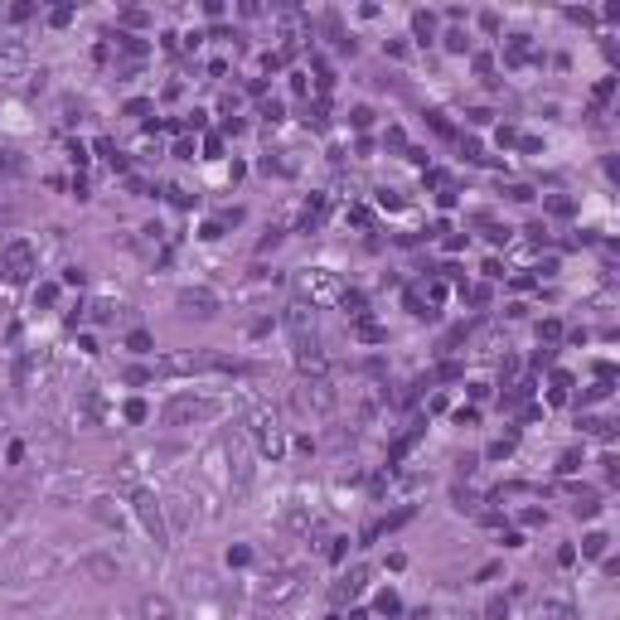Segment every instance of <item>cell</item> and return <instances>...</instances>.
I'll list each match as a JSON object with an SVG mask.
<instances>
[{
	"instance_id": "obj_42",
	"label": "cell",
	"mask_w": 620,
	"mask_h": 620,
	"mask_svg": "<svg viewBox=\"0 0 620 620\" xmlns=\"http://www.w3.org/2000/svg\"><path fill=\"white\" fill-rule=\"evenodd\" d=\"M49 25H54V29L73 25V5H58V10H49Z\"/></svg>"
},
{
	"instance_id": "obj_39",
	"label": "cell",
	"mask_w": 620,
	"mask_h": 620,
	"mask_svg": "<svg viewBox=\"0 0 620 620\" xmlns=\"http://www.w3.org/2000/svg\"><path fill=\"white\" fill-rule=\"evenodd\" d=\"M485 620H509V601H504V596H494V601L485 606Z\"/></svg>"
},
{
	"instance_id": "obj_11",
	"label": "cell",
	"mask_w": 620,
	"mask_h": 620,
	"mask_svg": "<svg viewBox=\"0 0 620 620\" xmlns=\"http://www.w3.org/2000/svg\"><path fill=\"white\" fill-rule=\"evenodd\" d=\"M136 620H180V616H175V601H170V596L146 592L141 606H136Z\"/></svg>"
},
{
	"instance_id": "obj_25",
	"label": "cell",
	"mask_w": 620,
	"mask_h": 620,
	"mask_svg": "<svg viewBox=\"0 0 620 620\" xmlns=\"http://www.w3.org/2000/svg\"><path fill=\"white\" fill-rule=\"evenodd\" d=\"M403 305H407V315H417V320H436V310H432V305H427L422 296H417V291H407Z\"/></svg>"
},
{
	"instance_id": "obj_5",
	"label": "cell",
	"mask_w": 620,
	"mask_h": 620,
	"mask_svg": "<svg viewBox=\"0 0 620 620\" xmlns=\"http://www.w3.org/2000/svg\"><path fill=\"white\" fill-rule=\"evenodd\" d=\"M131 509H136V518H141V528L151 533V543H156V548H170V528H165V509H161V499H156L151 489H136V494H131Z\"/></svg>"
},
{
	"instance_id": "obj_56",
	"label": "cell",
	"mask_w": 620,
	"mask_h": 620,
	"mask_svg": "<svg viewBox=\"0 0 620 620\" xmlns=\"http://www.w3.org/2000/svg\"><path fill=\"white\" fill-rule=\"evenodd\" d=\"M146 20H151L146 10H121V25H146Z\"/></svg>"
},
{
	"instance_id": "obj_45",
	"label": "cell",
	"mask_w": 620,
	"mask_h": 620,
	"mask_svg": "<svg viewBox=\"0 0 620 620\" xmlns=\"http://www.w3.org/2000/svg\"><path fill=\"white\" fill-rule=\"evenodd\" d=\"M606 398H611V383H596V388L582 393V403H606Z\"/></svg>"
},
{
	"instance_id": "obj_55",
	"label": "cell",
	"mask_w": 620,
	"mask_h": 620,
	"mask_svg": "<svg viewBox=\"0 0 620 620\" xmlns=\"http://www.w3.org/2000/svg\"><path fill=\"white\" fill-rule=\"evenodd\" d=\"M29 15H34V5H10V20H15V25H25Z\"/></svg>"
},
{
	"instance_id": "obj_34",
	"label": "cell",
	"mask_w": 620,
	"mask_h": 620,
	"mask_svg": "<svg viewBox=\"0 0 620 620\" xmlns=\"http://www.w3.org/2000/svg\"><path fill=\"white\" fill-rule=\"evenodd\" d=\"M165 194H170V204H180V209H194V199H199V194H189L185 185H170Z\"/></svg>"
},
{
	"instance_id": "obj_53",
	"label": "cell",
	"mask_w": 620,
	"mask_h": 620,
	"mask_svg": "<svg viewBox=\"0 0 620 620\" xmlns=\"http://www.w3.org/2000/svg\"><path fill=\"white\" fill-rule=\"evenodd\" d=\"M281 112H286V107H281L276 97H267V102H262V116H267V121H281Z\"/></svg>"
},
{
	"instance_id": "obj_36",
	"label": "cell",
	"mask_w": 620,
	"mask_h": 620,
	"mask_svg": "<svg viewBox=\"0 0 620 620\" xmlns=\"http://www.w3.org/2000/svg\"><path fill=\"white\" fill-rule=\"evenodd\" d=\"M20 170H25V161L15 151H0V175H20Z\"/></svg>"
},
{
	"instance_id": "obj_19",
	"label": "cell",
	"mask_w": 620,
	"mask_h": 620,
	"mask_svg": "<svg viewBox=\"0 0 620 620\" xmlns=\"http://www.w3.org/2000/svg\"><path fill=\"white\" fill-rule=\"evenodd\" d=\"M97 156H102L112 170H126V156L116 151V141H112V136H97Z\"/></svg>"
},
{
	"instance_id": "obj_49",
	"label": "cell",
	"mask_w": 620,
	"mask_h": 620,
	"mask_svg": "<svg viewBox=\"0 0 620 620\" xmlns=\"http://www.w3.org/2000/svg\"><path fill=\"white\" fill-rule=\"evenodd\" d=\"M325 553H330V562H339V558L349 553V538H330V548H325Z\"/></svg>"
},
{
	"instance_id": "obj_17",
	"label": "cell",
	"mask_w": 620,
	"mask_h": 620,
	"mask_svg": "<svg viewBox=\"0 0 620 620\" xmlns=\"http://www.w3.org/2000/svg\"><path fill=\"white\" fill-rule=\"evenodd\" d=\"M112 44H116V54H126V58H146V39H136V34H112Z\"/></svg>"
},
{
	"instance_id": "obj_51",
	"label": "cell",
	"mask_w": 620,
	"mask_h": 620,
	"mask_svg": "<svg viewBox=\"0 0 620 620\" xmlns=\"http://www.w3.org/2000/svg\"><path fill=\"white\" fill-rule=\"evenodd\" d=\"M228 562H233V567H247V562H252V548H228Z\"/></svg>"
},
{
	"instance_id": "obj_43",
	"label": "cell",
	"mask_w": 620,
	"mask_h": 620,
	"mask_svg": "<svg viewBox=\"0 0 620 620\" xmlns=\"http://www.w3.org/2000/svg\"><path fill=\"white\" fill-rule=\"evenodd\" d=\"M558 470H562V475H572V470H582V451H562V460H558Z\"/></svg>"
},
{
	"instance_id": "obj_24",
	"label": "cell",
	"mask_w": 620,
	"mask_h": 620,
	"mask_svg": "<svg viewBox=\"0 0 620 620\" xmlns=\"http://www.w3.org/2000/svg\"><path fill=\"white\" fill-rule=\"evenodd\" d=\"M606 548H611V538H606V533H587V538H582V558H606Z\"/></svg>"
},
{
	"instance_id": "obj_61",
	"label": "cell",
	"mask_w": 620,
	"mask_h": 620,
	"mask_svg": "<svg viewBox=\"0 0 620 620\" xmlns=\"http://www.w3.org/2000/svg\"><path fill=\"white\" fill-rule=\"evenodd\" d=\"M480 25H485L489 34H499V15H494V10H485V15H480Z\"/></svg>"
},
{
	"instance_id": "obj_31",
	"label": "cell",
	"mask_w": 620,
	"mask_h": 620,
	"mask_svg": "<svg viewBox=\"0 0 620 620\" xmlns=\"http://www.w3.org/2000/svg\"><path fill=\"white\" fill-rule=\"evenodd\" d=\"M577 513H582V518H596V513H601V499H596L592 489H587V494H577Z\"/></svg>"
},
{
	"instance_id": "obj_60",
	"label": "cell",
	"mask_w": 620,
	"mask_h": 620,
	"mask_svg": "<svg viewBox=\"0 0 620 620\" xmlns=\"http://www.w3.org/2000/svg\"><path fill=\"white\" fill-rule=\"evenodd\" d=\"M126 116H151V102H141V97H136V102H126Z\"/></svg>"
},
{
	"instance_id": "obj_62",
	"label": "cell",
	"mask_w": 620,
	"mask_h": 620,
	"mask_svg": "<svg viewBox=\"0 0 620 620\" xmlns=\"http://www.w3.org/2000/svg\"><path fill=\"white\" fill-rule=\"evenodd\" d=\"M543 518H548V513H543V509H523V523H528V528H538Z\"/></svg>"
},
{
	"instance_id": "obj_26",
	"label": "cell",
	"mask_w": 620,
	"mask_h": 620,
	"mask_svg": "<svg viewBox=\"0 0 620 620\" xmlns=\"http://www.w3.org/2000/svg\"><path fill=\"white\" fill-rule=\"evenodd\" d=\"M126 349L131 354H151L156 349V335H151V330H131V335H126Z\"/></svg>"
},
{
	"instance_id": "obj_2",
	"label": "cell",
	"mask_w": 620,
	"mask_h": 620,
	"mask_svg": "<svg viewBox=\"0 0 620 620\" xmlns=\"http://www.w3.org/2000/svg\"><path fill=\"white\" fill-rule=\"evenodd\" d=\"M34 271H39V252H34V243L15 238V243H5V247H0V276H5V281L25 286Z\"/></svg>"
},
{
	"instance_id": "obj_10",
	"label": "cell",
	"mask_w": 620,
	"mask_h": 620,
	"mask_svg": "<svg viewBox=\"0 0 620 620\" xmlns=\"http://www.w3.org/2000/svg\"><path fill=\"white\" fill-rule=\"evenodd\" d=\"M364 587H369V567H349V572L330 587V601H335V606H344V601H354Z\"/></svg>"
},
{
	"instance_id": "obj_4",
	"label": "cell",
	"mask_w": 620,
	"mask_h": 620,
	"mask_svg": "<svg viewBox=\"0 0 620 620\" xmlns=\"http://www.w3.org/2000/svg\"><path fill=\"white\" fill-rule=\"evenodd\" d=\"M218 417V403L214 398H194V393H175L170 403H165V422L170 427H189V422H209Z\"/></svg>"
},
{
	"instance_id": "obj_35",
	"label": "cell",
	"mask_w": 620,
	"mask_h": 620,
	"mask_svg": "<svg viewBox=\"0 0 620 620\" xmlns=\"http://www.w3.org/2000/svg\"><path fill=\"white\" fill-rule=\"evenodd\" d=\"M513 446H518V432H504V436H499V441H494V446H489V456L499 460V456H509Z\"/></svg>"
},
{
	"instance_id": "obj_16",
	"label": "cell",
	"mask_w": 620,
	"mask_h": 620,
	"mask_svg": "<svg viewBox=\"0 0 620 620\" xmlns=\"http://www.w3.org/2000/svg\"><path fill=\"white\" fill-rule=\"evenodd\" d=\"M412 34H417L422 44H432V39H436V15H432V10H412Z\"/></svg>"
},
{
	"instance_id": "obj_41",
	"label": "cell",
	"mask_w": 620,
	"mask_h": 620,
	"mask_svg": "<svg viewBox=\"0 0 620 620\" xmlns=\"http://www.w3.org/2000/svg\"><path fill=\"white\" fill-rule=\"evenodd\" d=\"M378 611H383V616H398V611H403L398 592H383V596H378Z\"/></svg>"
},
{
	"instance_id": "obj_3",
	"label": "cell",
	"mask_w": 620,
	"mask_h": 620,
	"mask_svg": "<svg viewBox=\"0 0 620 620\" xmlns=\"http://www.w3.org/2000/svg\"><path fill=\"white\" fill-rule=\"evenodd\" d=\"M291 403H296V412H310V417H330L339 398H335L330 378H300L296 388H291Z\"/></svg>"
},
{
	"instance_id": "obj_58",
	"label": "cell",
	"mask_w": 620,
	"mask_h": 620,
	"mask_svg": "<svg viewBox=\"0 0 620 620\" xmlns=\"http://www.w3.org/2000/svg\"><path fill=\"white\" fill-rule=\"evenodd\" d=\"M63 281H68V286H82V281H87V271H82V267H68V271H63Z\"/></svg>"
},
{
	"instance_id": "obj_27",
	"label": "cell",
	"mask_w": 620,
	"mask_h": 620,
	"mask_svg": "<svg viewBox=\"0 0 620 620\" xmlns=\"http://www.w3.org/2000/svg\"><path fill=\"white\" fill-rule=\"evenodd\" d=\"M92 518H102V523H116L121 513H116V504H112L107 494H97V499H92Z\"/></svg>"
},
{
	"instance_id": "obj_13",
	"label": "cell",
	"mask_w": 620,
	"mask_h": 620,
	"mask_svg": "<svg viewBox=\"0 0 620 620\" xmlns=\"http://www.w3.org/2000/svg\"><path fill=\"white\" fill-rule=\"evenodd\" d=\"M349 330H354V339H364V344H388V330H383V325H374L369 315H359Z\"/></svg>"
},
{
	"instance_id": "obj_28",
	"label": "cell",
	"mask_w": 620,
	"mask_h": 620,
	"mask_svg": "<svg viewBox=\"0 0 620 620\" xmlns=\"http://www.w3.org/2000/svg\"><path fill=\"white\" fill-rule=\"evenodd\" d=\"M383 146L398 151V156H407V131H403V126H388V131H383Z\"/></svg>"
},
{
	"instance_id": "obj_52",
	"label": "cell",
	"mask_w": 620,
	"mask_h": 620,
	"mask_svg": "<svg viewBox=\"0 0 620 620\" xmlns=\"http://www.w3.org/2000/svg\"><path fill=\"white\" fill-rule=\"evenodd\" d=\"M465 296H470V305H489V286H465Z\"/></svg>"
},
{
	"instance_id": "obj_30",
	"label": "cell",
	"mask_w": 620,
	"mask_h": 620,
	"mask_svg": "<svg viewBox=\"0 0 620 620\" xmlns=\"http://www.w3.org/2000/svg\"><path fill=\"white\" fill-rule=\"evenodd\" d=\"M58 300V281H39L34 286V305H54Z\"/></svg>"
},
{
	"instance_id": "obj_37",
	"label": "cell",
	"mask_w": 620,
	"mask_h": 620,
	"mask_svg": "<svg viewBox=\"0 0 620 620\" xmlns=\"http://www.w3.org/2000/svg\"><path fill=\"white\" fill-rule=\"evenodd\" d=\"M572 209H577V204H572V199H562V194H553V199H548V214H558V218H572Z\"/></svg>"
},
{
	"instance_id": "obj_59",
	"label": "cell",
	"mask_w": 620,
	"mask_h": 620,
	"mask_svg": "<svg viewBox=\"0 0 620 620\" xmlns=\"http://www.w3.org/2000/svg\"><path fill=\"white\" fill-rule=\"evenodd\" d=\"M378 204H383V209H403V199H398L393 189H383V194H378Z\"/></svg>"
},
{
	"instance_id": "obj_1",
	"label": "cell",
	"mask_w": 620,
	"mask_h": 620,
	"mask_svg": "<svg viewBox=\"0 0 620 620\" xmlns=\"http://www.w3.org/2000/svg\"><path fill=\"white\" fill-rule=\"evenodd\" d=\"M286 335H291V354H296L300 378H325V349H320V330H315V305L310 300L286 305Z\"/></svg>"
},
{
	"instance_id": "obj_57",
	"label": "cell",
	"mask_w": 620,
	"mask_h": 620,
	"mask_svg": "<svg viewBox=\"0 0 620 620\" xmlns=\"http://www.w3.org/2000/svg\"><path fill=\"white\" fill-rule=\"evenodd\" d=\"M5 460H10V465H20V460H25V441H10V451H5Z\"/></svg>"
},
{
	"instance_id": "obj_8",
	"label": "cell",
	"mask_w": 620,
	"mask_h": 620,
	"mask_svg": "<svg viewBox=\"0 0 620 620\" xmlns=\"http://www.w3.org/2000/svg\"><path fill=\"white\" fill-rule=\"evenodd\" d=\"M175 305H180L185 315H194V320H214L218 310H223V305H218V296L209 291V286H185V291L175 296Z\"/></svg>"
},
{
	"instance_id": "obj_46",
	"label": "cell",
	"mask_w": 620,
	"mask_h": 620,
	"mask_svg": "<svg viewBox=\"0 0 620 620\" xmlns=\"http://www.w3.org/2000/svg\"><path fill=\"white\" fill-rule=\"evenodd\" d=\"M349 121H354V131H364V126H374V112H369V107H354Z\"/></svg>"
},
{
	"instance_id": "obj_18",
	"label": "cell",
	"mask_w": 620,
	"mask_h": 620,
	"mask_svg": "<svg viewBox=\"0 0 620 620\" xmlns=\"http://www.w3.org/2000/svg\"><path fill=\"white\" fill-rule=\"evenodd\" d=\"M25 63V44L20 39H0V68H20Z\"/></svg>"
},
{
	"instance_id": "obj_21",
	"label": "cell",
	"mask_w": 620,
	"mask_h": 620,
	"mask_svg": "<svg viewBox=\"0 0 620 620\" xmlns=\"http://www.w3.org/2000/svg\"><path fill=\"white\" fill-rule=\"evenodd\" d=\"M339 305H344L349 320H359V315L369 310V296H364V291H339Z\"/></svg>"
},
{
	"instance_id": "obj_14",
	"label": "cell",
	"mask_w": 620,
	"mask_h": 620,
	"mask_svg": "<svg viewBox=\"0 0 620 620\" xmlns=\"http://www.w3.org/2000/svg\"><path fill=\"white\" fill-rule=\"evenodd\" d=\"M320 223H325V194H315V199L300 209V233H315Z\"/></svg>"
},
{
	"instance_id": "obj_40",
	"label": "cell",
	"mask_w": 620,
	"mask_h": 620,
	"mask_svg": "<svg viewBox=\"0 0 620 620\" xmlns=\"http://www.w3.org/2000/svg\"><path fill=\"white\" fill-rule=\"evenodd\" d=\"M121 412H126V422H146V417H151V407L141 403V398H131V403L121 407Z\"/></svg>"
},
{
	"instance_id": "obj_33",
	"label": "cell",
	"mask_w": 620,
	"mask_h": 620,
	"mask_svg": "<svg viewBox=\"0 0 620 620\" xmlns=\"http://www.w3.org/2000/svg\"><path fill=\"white\" fill-rule=\"evenodd\" d=\"M446 49H451V54H465V49H470V34H465V29H446Z\"/></svg>"
},
{
	"instance_id": "obj_15",
	"label": "cell",
	"mask_w": 620,
	"mask_h": 620,
	"mask_svg": "<svg viewBox=\"0 0 620 620\" xmlns=\"http://www.w3.org/2000/svg\"><path fill=\"white\" fill-rule=\"evenodd\" d=\"M504 58H509V63H528V58H533V39H528V34H509Z\"/></svg>"
},
{
	"instance_id": "obj_12",
	"label": "cell",
	"mask_w": 620,
	"mask_h": 620,
	"mask_svg": "<svg viewBox=\"0 0 620 620\" xmlns=\"http://www.w3.org/2000/svg\"><path fill=\"white\" fill-rule=\"evenodd\" d=\"M82 567H87L97 582H116V577H121V562H116V558H102V553H92Z\"/></svg>"
},
{
	"instance_id": "obj_32",
	"label": "cell",
	"mask_w": 620,
	"mask_h": 620,
	"mask_svg": "<svg viewBox=\"0 0 620 620\" xmlns=\"http://www.w3.org/2000/svg\"><path fill=\"white\" fill-rule=\"evenodd\" d=\"M518 374H523V364H518V359H504V364H499V378H504V388H513V383H518Z\"/></svg>"
},
{
	"instance_id": "obj_50",
	"label": "cell",
	"mask_w": 620,
	"mask_h": 620,
	"mask_svg": "<svg viewBox=\"0 0 620 620\" xmlns=\"http://www.w3.org/2000/svg\"><path fill=\"white\" fill-rule=\"evenodd\" d=\"M427 121H432V126H436V131H441V136H456V126H451V121H446L441 112H427Z\"/></svg>"
},
{
	"instance_id": "obj_29",
	"label": "cell",
	"mask_w": 620,
	"mask_h": 620,
	"mask_svg": "<svg viewBox=\"0 0 620 620\" xmlns=\"http://www.w3.org/2000/svg\"><path fill=\"white\" fill-rule=\"evenodd\" d=\"M538 339H543V349H553V344L562 339V325H558V320H543L538 325Z\"/></svg>"
},
{
	"instance_id": "obj_7",
	"label": "cell",
	"mask_w": 620,
	"mask_h": 620,
	"mask_svg": "<svg viewBox=\"0 0 620 620\" xmlns=\"http://www.w3.org/2000/svg\"><path fill=\"white\" fill-rule=\"evenodd\" d=\"M300 582H305L300 572H276V577H267V582L257 587V601H262V606H286L291 596H300Z\"/></svg>"
},
{
	"instance_id": "obj_20",
	"label": "cell",
	"mask_w": 620,
	"mask_h": 620,
	"mask_svg": "<svg viewBox=\"0 0 620 620\" xmlns=\"http://www.w3.org/2000/svg\"><path fill=\"white\" fill-rule=\"evenodd\" d=\"M582 432H587V436H601V441H611V436H616V422H611V417H582Z\"/></svg>"
},
{
	"instance_id": "obj_22",
	"label": "cell",
	"mask_w": 620,
	"mask_h": 620,
	"mask_svg": "<svg viewBox=\"0 0 620 620\" xmlns=\"http://www.w3.org/2000/svg\"><path fill=\"white\" fill-rule=\"evenodd\" d=\"M538 620H577V611L567 601H543L538 606Z\"/></svg>"
},
{
	"instance_id": "obj_23",
	"label": "cell",
	"mask_w": 620,
	"mask_h": 620,
	"mask_svg": "<svg viewBox=\"0 0 620 620\" xmlns=\"http://www.w3.org/2000/svg\"><path fill=\"white\" fill-rule=\"evenodd\" d=\"M300 121H305V126H315V131H325V121H330V116H325V97H315V102H305V112H300Z\"/></svg>"
},
{
	"instance_id": "obj_6",
	"label": "cell",
	"mask_w": 620,
	"mask_h": 620,
	"mask_svg": "<svg viewBox=\"0 0 620 620\" xmlns=\"http://www.w3.org/2000/svg\"><path fill=\"white\" fill-rule=\"evenodd\" d=\"M247 432H252V441H257V451L262 456H281L286 451V436H281V427H276V417H271L267 407H252V417H247Z\"/></svg>"
},
{
	"instance_id": "obj_9",
	"label": "cell",
	"mask_w": 620,
	"mask_h": 620,
	"mask_svg": "<svg viewBox=\"0 0 620 620\" xmlns=\"http://www.w3.org/2000/svg\"><path fill=\"white\" fill-rule=\"evenodd\" d=\"M300 291L310 296V305H320V300H339V291H344V286H339V281H335L330 271L310 267L305 276H300Z\"/></svg>"
},
{
	"instance_id": "obj_44",
	"label": "cell",
	"mask_w": 620,
	"mask_h": 620,
	"mask_svg": "<svg viewBox=\"0 0 620 620\" xmlns=\"http://www.w3.org/2000/svg\"><path fill=\"white\" fill-rule=\"evenodd\" d=\"M460 151H465V161H475V165H485L489 156L480 151V141H460Z\"/></svg>"
},
{
	"instance_id": "obj_63",
	"label": "cell",
	"mask_w": 620,
	"mask_h": 620,
	"mask_svg": "<svg viewBox=\"0 0 620 620\" xmlns=\"http://www.w3.org/2000/svg\"><path fill=\"white\" fill-rule=\"evenodd\" d=\"M499 146H518V131H513V126H499Z\"/></svg>"
},
{
	"instance_id": "obj_38",
	"label": "cell",
	"mask_w": 620,
	"mask_h": 620,
	"mask_svg": "<svg viewBox=\"0 0 620 620\" xmlns=\"http://www.w3.org/2000/svg\"><path fill=\"white\" fill-rule=\"evenodd\" d=\"M349 223H354V228H364V233H369V228H374V214H369L364 204H354V209H349Z\"/></svg>"
},
{
	"instance_id": "obj_48",
	"label": "cell",
	"mask_w": 620,
	"mask_h": 620,
	"mask_svg": "<svg viewBox=\"0 0 620 620\" xmlns=\"http://www.w3.org/2000/svg\"><path fill=\"white\" fill-rule=\"evenodd\" d=\"M485 238L499 247V243H509V228H499V223H485Z\"/></svg>"
},
{
	"instance_id": "obj_54",
	"label": "cell",
	"mask_w": 620,
	"mask_h": 620,
	"mask_svg": "<svg viewBox=\"0 0 620 620\" xmlns=\"http://www.w3.org/2000/svg\"><path fill=\"white\" fill-rule=\"evenodd\" d=\"M456 422H460V427H475V422H480V412H475V407H456Z\"/></svg>"
},
{
	"instance_id": "obj_47",
	"label": "cell",
	"mask_w": 620,
	"mask_h": 620,
	"mask_svg": "<svg viewBox=\"0 0 620 620\" xmlns=\"http://www.w3.org/2000/svg\"><path fill=\"white\" fill-rule=\"evenodd\" d=\"M504 194H509V199H518V204H528V199H538V194H533V185H509V189H504Z\"/></svg>"
}]
</instances>
